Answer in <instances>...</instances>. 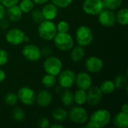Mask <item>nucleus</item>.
<instances>
[{"instance_id": "nucleus-23", "label": "nucleus", "mask_w": 128, "mask_h": 128, "mask_svg": "<svg viewBox=\"0 0 128 128\" xmlns=\"http://www.w3.org/2000/svg\"><path fill=\"white\" fill-rule=\"evenodd\" d=\"M68 112L63 108H56L52 112V118L56 122H64L68 118Z\"/></svg>"}, {"instance_id": "nucleus-5", "label": "nucleus", "mask_w": 128, "mask_h": 128, "mask_svg": "<svg viewBox=\"0 0 128 128\" xmlns=\"http://www.w3.org/2000/svg\"><path fill=\"white\" fill-rule=\"evenodd\" d=\"M68 118L75 124H86L88 120V114L86 110L82 106H73L68 112Z\"/></svg>"}, {"instance_id": "nucleus-21", "label": "nucleus", "mask_w": 128, "mask_h": 128, "mask_svg": "<svg viewBox=\"0 0 128 128\" xmlns=\"http://www.w3.org/2000/svg\"><path fill=\"white\" fill-rule=\"evenodd\" d=\"M61 102L64 106H70L74 103V93L69 90V88H65L64 91L61 93Z\"/></svg>"}, {"instance_id": "nucleus-6", "label": "nucleus", "mask_w": 128, "mask_h": 128, "mask_svg": "<svg viewBox=\"0 0 128 128\" xmlns=\"http://www.w3.org/2000/svg\"><path fill=\"white\" fill-rule=\"evenodd\" d=\"M62 62L56 56H48L44 62V70L46 74L58 76L62 70Z\"/></svg>"}, {"instance_id": "nucleus-14", "label": "nucleus", "mask_w": 128, "mask_h": 128, "mask_svg": "<svg viewBox=\"0 0 128 128\" xmlns=\"http://www.w3.org/2000/svg\"><path fill=\"white\" fill-rule=\"evenodd\" d=\"M75 83L78 88L87 91L92 86V77L86 72H80L76 74Z\"/></svg>"}, {"instance_id": "nucleus-9", "label": "nucleus", "mask_w": 128, "mask_h": 128, "mask_svg": "<svg viewBox=\"0 0 128 128\" xmlns=\"http://www.w3.org/2000/svg\"><path fill=\"white\" fill-rule=\"evenodd\" d=\"M58 76V77L57 80L58 82L59 86L62 88H70L75 83L76 74L71 70L67 69L62 70Z\"/></svg>"}, {"instance_id": "nucleus-41", "label": "nucleus", "mask_w": 128, "mask_h": 128, "mask_svg": "<svg viewBox=\"0 0 128 128\" xmlns=\"http://www.w3.org/2000/svg\"><path fill=\"white\" fill-rule=\"evenodd\" d=\"M6 78V74H5V72L2 69L0 68V83L2 82Z\"/></svg>"}, {"instance_id": "nucleus-44", "label": "nucleus", "mask_w": 128, "mask_h": 128, "mask_svg": "<svg viewBox=\"0 0 128 128\" xmlns=\"http://www.w3.org/2000/svg\"><path fill=\"white\" fill-rule=\"evenodd\" d=\"M51 128H64V126L62 124H54L52 125H50Z\"/></svg>"}, {"instance_id": "nucleus-28", "label": "nucleus", "mask_w": 128, "mask_h": 128, "mask_svg": "<svg viewBox=\"0 0 128 128\" xmlns=\"http://www.w3.org/2000/svg\"><path fill=\"white\" fill-rule=\"evenodd\" d=\"M113 82L116 88L122 89L128 85V78L124 74H118L117 76H116Z\"/></svg>"}, {"instance_id": "nucleus-40", "label": "nucleus", "mask_w": 128, "mask_h": 128, "mask_svg": "<svg viewBox=\"0 0 128 128\" xmlns=\"http://www.w3.org/2000/svg\"><path fill=\"white\" fill-rule=\"evenodd\" d=\"M5 17V7L0 3V20Z\"/></svg>"}, {"instance_id": "nucleus-11", "label": "nucleus", "mask_w": 128, "mask_h": 128, "mask_svg": "<svg viewBox=\"0 0 128 128\" xmlns=\"http://www.w3.org/2000/svg\"><path fill=\"white\" fill-rule=\"evenodd\" d=\"M25 36L26 34L22 30L17 28H14L6 32L5 40L8 44L17 46L24 42Z\"/></svg>"}, {"instance_id": "nucleus-39", "label": "nucleus", "mask_w": 128, "mask_h": 128, "mask_svg": "<svg viewBox=\"0 0 128 128\" xmlns=\"http://www.w3.org/2000/svg\"><path fill=\"white\" fill-rule=\"evenodd\" d=\"M41 50V55H44V56H46V57L50 56L51 55V53H52V50H51V48L47 47V46L44 47V48H43L42 50Z\"/></svg>"}, {"instance_id": "nucleus-27", "label": "nucleus", "mask_w": 128, "mask_h": 128, "mask_svg": "<svg viewBox=\"0 0 128 128\" xmlns=\"http://www.w3.org/2000/svg\"><path fill=\"white\" fill-rule=\"evenodd\" d=\"M34 6V3L32 0H21L19 2V7L22 13H30Z\"/></svg>"}, {"instance_id": "nucleus-15", "label": "nucleus", "mask_w": 128, "mask_h": 128, "mask_svg": "<svg viewBox=\"0 0 128 128\" xmlns=\"http://www.w3.org/2000/svg\"><path fill=\"white\" fill-rule=\"evenodd\" d=\"M85 66L89 73L96 74L102 70L104 68V62L101 58L93 56L88 57L86 59Z\"/></svg>"}, {"instance_id": "nucleus-25", "label": "nucleus", "mask_w": 128, "mask_h": 128, "mask_svg": "<svg viewBox=\"0 0 128 128\" xmlns=\"http://www.w3.org/2000/svg\"><path fill=\"white\" fill-rule=\"evenodd\" d=\"M56 82H57V79L56 76L49 74H45L41 79L42 85L46 88H52L53 86H55V85L56 84Z\"/></svg>"}, {"instance_id": "nucleus-33", "label": "nucleus", "mask_w": 128, "mask_h": 128, "mask_svg": "<svg viewBox=\"0 0 128 128\" xmlns=\"http://www.w3.org/2000/svg\"><path fill=\"white\" fill-rule=\"evenodd\" d=\"M74 0H51V2L56 7L60 8H65L70 6Z\"/></svg>"}, {"instance_id": "nucleus-2", "label": "nucleus", "mask_w": 128, "mask_h": 128, "mask_svg": "<svg viewBox=\"0 0 128 128\" xmlns=\"http://www.w3.org/2000/svg\"><path fill=\"white\" fill-rule=\"evenodd\" d=\"M57 32L56 25L52 20H44L39 23L38 27V35L41 39L46 41L53 40Z\"/></svg>"}, {"instance_id": "nucleus-24", "label": "nucleus", "mask_w": 128, "mask_h": 128, "mask_svg": "<svg viewBox=\"0 0 128 128\" xmlns=\"http://www.w3.org/2000/svg\"><path fill=\"white\" fill-rule=\"evenodd\" d=\"M116 22H118L120 25L127 26L128 23V9L127 8H121L118 10L116 14Z\"/></svg>"}, {"instance_id": "nucleus-4", "label": "nucleus", "mask_w": 128, "mask_h": 128, "mask_svg": "<svg viewBox=\"0 0 128 128\" xmlns=\"http://www.w3.org/2000/svg\"><path fill=\"white\" fill-rule=\"evenodd\" d=\"M76 40L78 45L82 46H89L94 39V35L92 29L87 26H80L76 31Z\"/></svg>"}, {"instance_id": "nucleus-38", "label": "nucleus", "mask_w": 128, "mask_h": 128, "mask_svg": "<svg viewBox=\"0 0 128 128\" xmlns=\"http://www.w3.org/2000/svg\"><path fill=\"white\" fill-rule=\"evenodd\" d=\"M9 27V21L7 19H2L0 20V28L3 29H7Z\"/></svg>"}, {"instance_id": "nucleus-19", "label": "nucleus", "mask_w": 128, "mask_h": 128, "mask_svg": "<svg viewBox=\"0 0 128 128\" xmlns=\"http://www.w3.org/2000/svg\"><path fill=\"white\" fill-rule=\"evenodd\" d=\"M113 124L116 127L119 128H128V113L120 112L117 113L113 118Z\"/></svg>"}, {"instance_id": "nucleus-7", "label": "nucleus", "mask_w": 128, "mask_h": 128, "mask_svg": "<svg viewBox=\"0 0 128 128\" xmlns=\"http://www.w3.org/2000/svg\"><path fill=\"white\" fill-rule=\"evenodd\" d=\"M18 100L26 106H32L35 103L36 94L34 91L28 86H22L17 92Z\"/></svg>"}, {"instance_id": "nucleus-3", "label": "nucleus", "mask_w": 128, "mask_h": 128, "mask_svg": "<svg viewBox=\"0 0 128 128\" xmlns=\"http://www.w3.org/2000/svg\"><path fill=\"white\" fill-rule=\"evenodd\" d=\"M54 44L61 51H68L74 47V40L68 32H57L53 38Z\"/></svg>"}, {"instance_id": "nucleus-10", "label": "nucleus", "mask_w": 128, "mask_h": 128, "mask_svg": "<svg viewBox=\"0 0 128 128\" xmlns=\"http://www.w3.org/2000/svg\"><path fill=\"white\" fill-rule=\"evenodd\" d=\"M22 54L23 57L29 62L38 61L42 55L40 49L34 44H26L22 50Z\"/></svg>"}, {"instance_id": "nucleus-17", "label": "nucleus", "mask_w": 128, "mask_h": 128, "mask_svg": "<svg viewBox=\"0 0 128 128\" xmlns=\"http://www.w3.org/2000/svg\"><path fill=\"white\" fill-rule=\"evenodd\" d=\"M41 12L44 20H54L58 14V7H56L54 4L46 3L41 9Z\"/></svg>"}, {"instance_id": "nucleus-37", "label": "nucleus", "mask_w": 128, "mask_h": 128, "mask_svg": "<svg viewBox=\"0 0 128 128\" xmlns=\"http://www.w3.org/2000/svg\"><path fill=\"white\" fill-rule=\"evenodd\" d=\"M20 0H0V3L4 5L5 8H8L19 3Z\"/></svg>"}, {"instance_id": "nucleus-30", "label": "nucleus", "mask_w": 128, "mask_h": 128, "mask_svg": "<svg viewBox=\"0 0 128 128\" xmlns=\"http://www.w3.org/2000/svg\"><path fill=\"white\" fill-rule=\"evenodd\" d=\"M4 100V103L6 105L9 106H14L18 102V97H17V94L13 92H9L6 94Z\"/></svg>"}, {"instance_id": "nucleus-16", "label": "nucleus", "mask_w": 128, "mask_h": 128, "mask_svg": "<svg viewBox=\"0 0 128 128\" xmlns=\"http://www.w3.org/2000/svg\"><path fill=\"white\" fill-rule=\"evenodd\" d=\"M52 95L48 90L43 89L40 91L36 95L35 102L40 107L45 108L49 106L52 103Z\"/></svg>"}, {"instance_id": "nucleus-29", "label": "nucleus", "mask_w": 128, "mask_h": 128, "mask_svg": "<svg viewBox=\"0 0 128 128\" xmlns=\"http://www.w3.org/2000/svg\"><path fill=\"white\" fill-rule=\"evenodd\" d=\"M104 8L115 10L120 8L123 0H102Z\"/></svg>"}, {"instance_id": "nucleus-31", "label": "nucleus", "mask_w": 128, "mask_h": 128, "mask_svg": "<svg viewBox=\"0 0 128 128\" xmlns=\"http://www.w3.org/2000/svg\"><path fill=\"white\" fill-rule=\"evenodd\" d=\"M11 116L12 118L16 122H22L25 118L26 114L22 109L20 107H15L11 112Z\"/></svg>"}, {"instance_id": "nucleus-12", "label": "nucleus", "mask_w": 128, "mask_h": 128, "mask_svg": "<svg viewBox=\"0 0 128 128\" xmlns=\"http://www.w3.org/2000/svg\"><path fill=\"white\" fill-rule=\"evenodd\" d=\"M98 22L104 27H112L116 22V14L112 10L104 8L98 14Z\"/></svg>"}, {"instance_id": "nucleus-36", "label": "nucleus", "mask_w": 128, "mask_h": 128, "mask_svg": "<svg viewBox=\"0 0 128 128\" xmlns=\"http://www.w3.org/2000/svg\"><path fill=\"white\" fill-rule=\"evenodd\" d=\"M38 125L40 128H48L50 127V121L46 117L40 118L38 122Z\"/></svg>"}, {"instance_id": "nucleus-45", "label": "nucleus", "mask_w": 128, "mask_h": 128, "mask_svg": "<svg viewBox=\"0 0 128 128\" xmlns=\"http://www.w3.org/2000/svg\"><path fill=\"white\" fill-rule=\"evenodd\" d=\"M28 40H29V38L26 35L24 38V42H28Z\"/></svg>"}, {"instance_id": "nucleus-43", "label": "nucleus", "mask_w": 128, "mask_h": 128, "mask_svg": "<svg viewBox=\"0 0 128 128\" xmlns=\"http://www.w3.org/2000/svg\"><path fill=\"white\" fill-rule=\"evenodd\" d=\"M122 112H125V113H128V104H124L122 106Z\"/></svg>"}, {"instance_id": "nucleus-18", "label": "nucleus", "mask_w": 128, "mask_h": 128, "mask_svg": "<svg viewBox=\"0 0 128 128\" xmlns=\"http://www.w3.org/2000/svg\"><path fill=\"white\" fill-rule=\"evenodd\" d=\"M5 16L8 17V20L12 22H16L22 18V11L20 8L19 5L15 4L5 9Z\"/></svg>"}, {"instance_id": "nucleus-35", "label": "nucleus", "mask_w": 128, "mask_h": 128, "mask_svg": "<svg viewBox=\"0 0 128 128\" xmlns=\"http://www.w3.org/2000/svg\"><path fill=\"white\" fill-rule=\"evenodd\" d=\"M8 61V53L4 49H0V67L7 64Z\"/></svg>"}, {"instance_id": "nucleus-20", "label": "nucleus", "mask_w": 128, "mask_h": 128, "mask_svg": "<svg viewBox=\"0 0 128 128\" xmlns=\"http://www.w3.org/2000/svg\"><path fill=\"white\" fill-rule=\"evenodd\" d=\"M85 56L84 48L82 46H76L71 49L70 52V58L74 62H80Z\"/></svg>"}, {"instance_id": "nucleus-32", "label": "nucleus", "mask_w": 128, "mask_h": 128, "mask_svg": "<svg viewBox=\"0 0 128 128\" xmlns=\"http://www.w3.org/2000/svg\"><path fill=\"white\" fill-rule=\"evenodd\" d=\"M31 16L32 20L36 23H40L43 20H44V18L43 16L41 10L39 9H34L31 11Z\"/></svg>"}, {"instance_id": "nucleus-34", "label": "nucleus", "mask_w": 128, "mask_h": 128, "mask_svg": "<svg viewBox=\"0 0 128 128\" xmlns=\"http://www.w3.org/2000/svg\"><path fill=\"white\" fill-rule=\"evenodd\" d=\"M56 28L58 32H68L70 29V26L68 22L66 21H60L56 25Z\"/></svg>"}, {"instance_id": "nucleus-8", "label": "nucleus", "mask_w": 128, "mask_h": 128, "mask_svg": "<svg viewBox=\"0 0 128 128\" xmlns=\"http://www.w3.org/2000/svg\"><path fill=\"white\" fill-rule=\"evenodd\" d=\"M104 9V5L102 0H84L82 4V10L88 15H98Z\"/></svg>"}, {"instance_id": "nucleus-1", "label": "nucleus", "mask_w": 128, "mask_h": 128, "mask_svg": "<svg viewBox=\"0 0 128 128\" xmlns=\"http://www.w3.org/2000/svg\"><path fill=\"white\" fill-rule=\"evenodd\" d=\"M111 113L105 109H100L94 112L90 118L89 122L86 123L85 128H103L107 126L111 121Z\"/></svg>"}, {"instance_id": "nucleus-26", "label": "nucleus", "mask_w": 128, "mask_h": 128, "mask_svg": "<svg viewBox=\"0 0 128 128\" xmlns=\"http://www.w3.org/2000/svg\"><path fill=\"white\" fill-rule=\"evenodd\" d=\"M100 88L103 94H110L115 91L116 87H115L113 81L107 80L104 81L101 83V85L100 86Z\"/></svg>"}, {"instance_id": "nucleus-42", "label": "nucleus", "mask_w": 128, "mask_h": 128, "mask_svg": "<svg viewBox=\"0 0 128 128\" xmlns=\"http://www.w3.org/2000/svg\"><path fill=\"white\" fill-rule=\"evenodd\" d=\"M50 0H32V2L37 4H44L46 3H47Z\"/></svg>"}, {"instance_id": "nucleus-13", "label": "nucleus", "mask_w": 128, "mask_h": 128, "mask_svg": "<svg viewBox=\"0 0 128 128\" xmlns=\"http://www.w3.org/2000/svg\"><path fill=\"white\" fill-rule=\"evenodd\" d=\"M87 100L86 103L91 106H97L103 98V93L98 86H91L86 92Z\"/></svg>"}, {"instance_id": "nucleus-22", "label": "nucleus", "mask_w": 128, "mask_h": 128, "mask_svg": "<svg viewBox=\"0 0 128 128\" xmlns=\"http://www.w3.org/2000/svg\"><path fill=\"white\" fill-rule=\"evenodd\" d=\"M86 91L78 88L74 94V101L78 106H83L86 103Z\"/></svg>"}]
</instances>
